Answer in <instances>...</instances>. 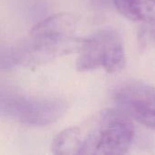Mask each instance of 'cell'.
<instances>
[{
    "label": "cell",
    "instance_id": "6da1fadb",
    "mask_svg": "<svg viewBox=\"0 0 155 155\" xmlns=\"http://www.w3.org/2000/svg\"><path fill=\"white\" fill-rule=\"evenodd\" d=\"M76 23L73 15L60 13L49 16L36 25L29 38L17 45L18 56L24 65H35L49 61L59 54L80 47L82 40H75Z\"/></svg>",
    "mask_w": 155,
    "mask_h": 155
},
{
    "label": "cell",
    "instance_id": "7a4b0ae2",
    "mask_svg": "<svg viewBox=\"0 0 155 155\" xmlns=\"http://www.w3.org/2000/svg\"><path fill=\"white\" fill-rule=\"evenodd\" d=\"M77 128L79 154H124L130 149L135 134L131 117L121 109L102 111Z\"/></svg>",
    "mask_w": 155,
    "mask_h": 155
},
{
    "label": "cell",
    "instance_id": "3957f363",
    "mask_svg": "<svg viewBox=\"0 0 155 155\" xmlns=\"http://www.w3.org/2000/svg\"><path fill=\"white\" fill-rule=\"evenodd\" d=\"M66 110L67 104L63 99L30 97L14 92L1 93V114L27 126L52 124L58 121Z\"/></svg>",
    "mask_w": 155,
    "mask_h": 155
},
{
    "label": "cell",
    "instance_id": "277c9868",
    "mask_svg": "<svg viewBox=\"0 0 155 155\" xmlns=\"http://www.w3.org/2000/svg\"><path fill=\"white\" fill-rule=\"evenodd\" d=\"M78 50L75 67L80 72L103 68L108 74H115L125 66L124 43L115 31L104 30L82 40Z\"/></svg>",
    "mask_w": 155,
    "mask_h": 155
},
{
    "label": "cell",
    "instance_id": "5b68a950",
    "mask_svg": "<svg viewBox=\"0 0 155 155\" xmlns=\"http://www.w3.org/2000/svg\"><path fill=\"white\" fill-rule=\"evenodd\" d=\"M114 98L122 111L142 125L155 131V87L142 82L120 85Z\"/></svg>",
    "mask_w": 155,
    "mask_h": 155
},
{
    "label": "cell",
    "instance_id": "8992f818",
    "mask_svg": "<svg viewBox=\"0 0 155 155\" xmlns=\"http://www.w3.org/2000/svg\"><path fill=\"white\" fill-rule=\"evenodd\" d=\"M116 9L128 19L153 26L155 32V0H112Z\"/></svg>",
    "mask_w": 155,
    "mask_h": 155
},
{
    "label": "cell",
    "instance_id": "52a82bcc",
    "mask_svg": "<svg viewBox=\"0 0 155 155\" xmlns=\"http://www.w3.org/2000/svg\"><path fill=\"white\" fill-rule=\"evenodd\" d=\"M52 153L54 154H79L80 136L77 127H70L59 133L53 141Z\"/></svg>",
    "mask_w": 155,
    "mask_h": 155
},
{
    "label": "cell",
    "instance_id": "ba28073f",
    "mask_svg": "<svg viewBox=\"0 0 155 155\" xmlns=\"http://www.w3.org/2000/svg\"><path fill=\"white\" fill-rule=\"evenodd\" d=\"M97 1H99V2H104V1H106V0H97Z\"/></svg>",
    "mask_w": 155,
    "mask_h": 155
}]
</instances>
